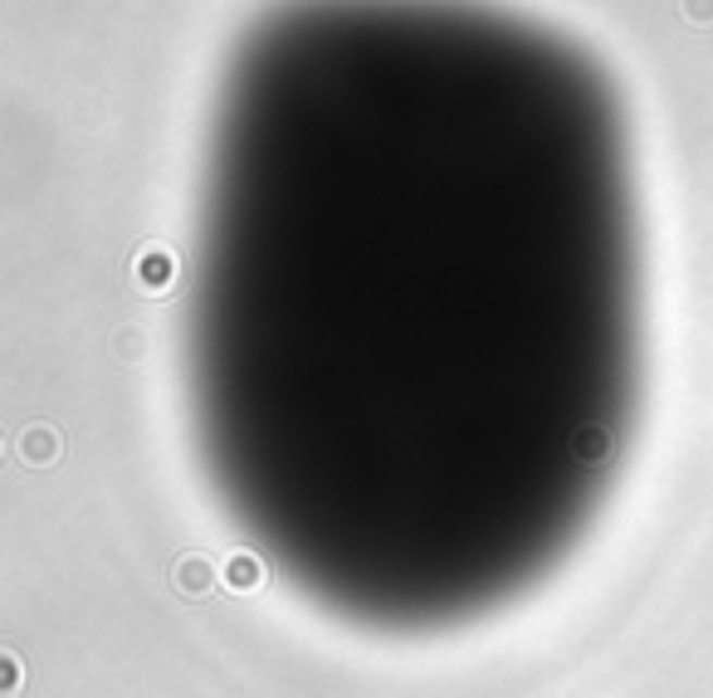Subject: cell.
I'll use <instances>...</instances> for the list:
<instances>
[{"instance_id": "cell-1", "label": "cell", "mask_w": 713, "mask_h": 698, "mask_svg": "<svg viewBox=\"0 0 713 698\" xmlns=\"http://www.w3.org/2000/svg\"><path fill=\"white\" fill-rule=\"evenodd\" d=\"M143 279L147 283H167V279H172V255H147L143 259Z\"/></svg>"}, {"instance_id": "cell-2", "label": "cell", "mask_w": 713, "mask_h": 698, "mask_svg": "<svg viewBox=\"0 0 713 698\" xmlns=\"http://www.w3.org/2000/svg\"><path fill=\"white\" fill-rule=\"evenodd\" d=\"M685 15L689 20H713V0H685Z\"/></svg>"}]
</instances>
